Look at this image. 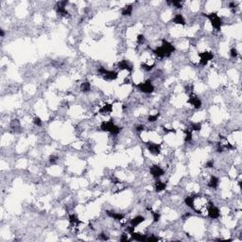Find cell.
Instances as JSON below:
<instances>
[{
  "label": "cell",
  "instance_id": "cell-15",
  "mask_svg": "<svg viewBox=\"0 0 242 242\" xmlns=\"http://www.w3.org/2000/svg\"><path fill=\"white\" fill-rule=\"evenodd\" d=\"M219 180L218 177L211 176L210 181L208 183V187L210 188H217V187H219Z\"/></svg>",
  "mask_w": 242,
  "mask_h": 242
},
{
  "label": "cell",
  "instance_id": "cell-17",
  "mask_svg": "<svg viewBox=\"0 0 242 242\" xmlns=\"http://www.w3.org/2000/svg\"><path fill=\"white\" fill-rule=\"evenodd\" d=\"M185 203L189 207V208L195 210V198L194 197H191V196L187 197L185 200Z\"/></svg>",
  "mask_w": 242,
  "mask_h": 242
},
{
  "label": "cell",
  "instance_id": "cell-8",
  "mask_svg": "<svg viewBox=\"0 0 242 242\" xmlns=\"http://www.w3.org/2000/svg\"><path fill=\"white\" fill-rule=\"evenodd\" d=\"M118 68L120 70H127L129 72H132L133 66L128 60H122L118 63Z\"/></svg>",
  "mask_w": 242,
  "mask_h": 242
},
{
  "label": "cell",
  "instance_id": "cell-2",
  "mask_svg": "<svg viewBox=\"0 0 242 242\" xmlns=\"http://www.w3.org/2000/svg\"><path fill=\"white\" fill-rule=\"evenodd\" d=\"M206 16L210 20L211 25H212V27L214 29L216 30H220L221 26H222V20L218 15V13H217V12H211V13L207 14Z\"/></svg>",
  "mask_w": 242,
  "mask_h": 242
},
{
  "label": "cell",
  "instance_id": "cell-3",
  "mask_svg": "<svg viewBox=\"0 0 242 242\" xmlns=\"http://www.w3.org/2000/svg\"><path fill=\"white\" fill-rule=\"evenodd\" d=\"M136 87L139 89V91L145 93V94H150L154 91V86L150 80H145L144 82H141L136 85Z\"/></svg>",
  "mask_w": 242,
  "mask_h": 242
},
{
  "label": "cell",
  "instance_id": "cell-26",
  "mask_svg": "<svg viewBox=\"0 0 242 242\" xmlns=\"http://www.w3.org/2000/svg\"><path fill=\"white\" fill-rule=\"evenodd\" d=\"M171 4L174 6L176 9H182L183 8V2L178 1V0H173L171 1Z\"/></svg>",
  "mask_w": 242,
  "mask_h": 242
},
{
  "label": "cell",
  "instance_id": "cell-21",
  "mask_svg": "<svg viewBox=\"0 0 242 242\" xmlns=\"http://www.w3.org/2000/svg\"><path fill=\"white\" fill-rule=\"evenodd\" d=\"M132 4L127 5L122 9V15L123 16H129V15L132 14Z\"/></svg>",
  "mask_w": 242,
  "mask_h": 242
},
{
  "label": "cell",
  "instance_id": "cell-18",
  "mask_svg": "<svg viewBox=\"0 0 242 242\" xmlns=\"http://www.w3.org/2000/svg\"><path fill=\"white\" fill-rule=\"evenodd\" d=\"M166 183H164L162 181H157L155 184V191L156 192H162L166 189Z\"/></svg>",
  "mask_w": 242,
  "mask_h": 242
},
{
  "label": "cell",
  "instance_id": "cell-28",
  "mask_svg": "<svg viewBox=\"0 0 242 242\" xmlns=\"http://www.w3.org/2000/svg\"><path fill=\"white\" fill-rule=\"evenodd\" d=\"M151 214H152V217H153V221H154V222H158V221H159V219H160V218H161L159 212H152V211H151Z\"/></svg>",
  "mask_w": 242,
  "mask_h": 242
},
{
  "label": "cell",
  "instance_id": "cell-11",
  "mask_svg": "<svg viewBox=\"0 0 242 242\" xmlns=\"http://www.w3.org/2000/svg\"><path fill=\"white\" fill-rule=\"evenodd\" d=\"M118 77V73L113 70H107V72L103 75V79L106 80H114Z\"/></svg>",
  "mask_w": 242,
  "mask_h": 242
},
{
  "label": "cell",
  "instance_id": "cell-31",
  "mask_svg": "<svg viewBox=\"0 0 242 242\" xmlns=\"http://www.w3.org/2000/svg\"><path fill=\"white\" fill-rule=\"evenodd\" d=\"M230 55H231V57H233V58H237V55H238L237 50L235 48H232L231 50H230Z\"/></svg>",
  "mask_w": 242,
  "mask_h": 242
},
{
  "label": "cell",
  "instance_id": "cell-1",
  "mask_svg": "<svg viewBox=\"0 0 242 242\" xmlns=\"http://www.w3.org/2000/svg\"><path fill=\"white\" fill-rule=\"evenodd\" d=\"M100 129L103 132H110L111 134H114V135L118 134L119 132H120V128L114 123L113 120L103 121V122L101 123V125H100Z\"/></svg>",
  "mask_w": 242,
  "mask_h": 242
},
{
  "label": "cell",
  "instance_id": "cell-13",
  "mask_svg": "<svg viewBox=\"0 0 242 242\" xmlns=\"http://www.w3.org/2000/svg\"><path fill=\"white\" fill-rule=\"evenodd\" d=\"M108 216L111 217L112 219H114V220H118V221H121V220L124 219V215L120 213H116L114 211H107Z\"/></svg>",
  "mask_w": 242,
  "mask_h": 242
},
{
  "label": "cell",
  "instance_id": "cell-10",
  "mask_svg": "<svg viewBox=\"0 0 242 242\" xmlns=\"http://www.w3.org/2000/svg\"><path fill=\"white\" fill-rule=\"evenodd\" d=\"M162 46L165 48V50L168 53L169 55H171L172 52L175 51V46L173 45L171 43H169L166 40H162Z\"/></svg>",
  "mask_w": 242,
  "mask_h": 242
},
{
  "label": "cell",
  "instance_id": "cell-7",
  "mask_svg": "<svg viewBox=\"0 0 242 242\" xmlns=\"http://www.w3.org/2000/svg\"><path fill=\"white\" fill-rule=\"evenodd\" d=\"M147 147H148V151L152 154V155H159L160 151H161V146L159 144H156V143H148L147 144Z\"/></svg>",
  "mask_w": 242,
  "mask_h": 242
},
{
  "label": "cell",
  "instance_id": "cell-27",
  "mask_svg": "<svg viewBox=\"0 0 242 242\" xmlns=\"http://www.w3.org/2000/svg\"><path fill=\"white\" fill-rule=\"evenodd\" d=\"M158 117H159V114H150V116H148V122H155V121H157Z\"/></svg>",
  "mask_w": 242,
  "mask_h": 242
},
{
  "label": "cell",
  "instance_id": "cell-29",
  "mask_svg": "<svg viewBox=\"0 0 242 242\" xmlns=\"http://www.w3.org/2000/svg\"><path fill=\"white\" fill-rule=\"evenodd\" d=\"M136 41H137V43H138L139 45L144 44V42H145V36L143 35V34H139V35L137 36V38H136Z\"/></svg>",
  "mask_w": 242,
  "mask_h": 242
},
{
  "label": "cell",
  "instance_id": "cell-36",
  "mask_svg": "<svg viewBox=\"0 0 242 242\" xmlns=\"http://www.w3.org/2000/svg\"><path fill=\"white\" fill-rule=\"evenodd\" d=\"M120 240H121V241H128L129 238H128V237H127L126 234H123L122 237H120Z\"/></svg>",
  "mask_w": 242,
  "mask_h": 242
},
{
  "label": "cell",
  "instance_id": "cell-20",
  "mask_svg": "<svg viewBox=\"0 0 242 242\" xmlns=\"http://www.w3.org/2000/svg\"><path fill=\"white\" fill-rule=\"evenodd\" d=\"M69 222H70L72 225L76 226V227H77V226L79 225V224H80V223H82V221H80V220L79 219V218H78V217L75 215V214H73V215H70V216H69Z\"/></svg>",
  "mask_w": 242,
  "mask_h": 242
},
{
  "label": "cell",
  "instance_id": "cell-23",
  "mask_svg": "<svg viewBox=\"0 0 242 242\" xmlns=\"http://www.w3.org/2000/svg\"><path fill=\"white\" fill-rule=\"evenodd\" d=\"M201 129V125L200 123H193L190 127V131H195V132H200Z\"/></svg>",
  "mask_w": 242,
  "mask_h": 242
},
{
  "label": "cell",
  "instance_id": "cell-5",
  "mask_svg": "<svg viewBox=\"0 0 242 242\" xmlns=\"http://www.w3.org/2000/svg\"><path fill=\"white\" fill-rule=\"evenodd\" d=\"M150 172L151 176H152L153 178H155V179L160 178V177H162L164 174H165V171H164V169L160 166H157V165L150 166Z\"/></svg>",
  "mask_w": 242,
  "mask_h": 242
},
{
  "label": "cell",
  "instance_id": "cell-25",
  "mask_svg": "<svg viewBox=\"0 0 242 242\" xmlns=\"http://www.w3.org/2000/svg\"><path fill=\"white\" fill-rule=\"evenodd\" d=\"M141 67H142V69H143L144 71H147V72H150V71H151V69L153 68V64L151 66V64H141Z\"/></svg>",
  "mask_w": 242,
  "mask_h": 242
},
{
  "label": "cell",
  "instance_id": "cell-33",
  "mask_svg": "<svg viewBox=\"0 0 242 242\" xmlns=\"http://www.w3.org/2000/svg\"><path fill=\"white\" fill-rule=\"evenodd\" d=\"M213 166H214V161H213V160L207 161L206 164H205V167H206V168H212Z\"/></svg>",
  "mask_w": 242,
  "mask_h": 242
},
{
  "label": "cell",
  "instance_id": "cell-6",
  "mask_svg": "<svg viewBox=\"0 0 242 242\" xmlns=\"http://www.w3.org/2000/svg\"><path fill=\"white\" fill-rule=\"evenodd\" d=\"M220 216V212L219 209L218 207H216L214 204H210L209 208H208V217L212 219H219Z\"/></svg>",
  "mask_w": 242,
  "mask_h": 242
},
{
  "label": "cell",
  "instance_id": "cell-9",
  "mask_svg": "<svg viewBox=\"0 0 242 242\" xmlns=\"http://www.w3.org/2000/svg\"><path fill=\"white\" fill-rule=\"evenodd\" d=\"M188 102L194 108H196V109H200L201 106V100L197 97L196 95H190V97H189V99H188Z\"/></svg>",
  "mask_w": 242,
  "mask_h": 242
},
{
  "label": "cell",
  "instance_id": "cell-22",
  "mask_svg": "<svg viewBox=\"0 0 242 242\" xmlns=\"http://www.w3.org/2000/svg\"><path fill=\"white\" fill-rule=\"evenodd\" d=\"M91 90V84L89 82H82L80 84V91L83 93H88Z\"/></svg>",
  "mask_w": 242,
  "mask_h": 242
},
{
  "label": "cell",
  "instance_id": "cell-12",
  "mask_svg": "<svg viewBox=\"0 0 242 242\" xmlns=\"http://www.w3.org/2000/svg\"><path fill=\"white\" fill-rule=\"evenodd\" d=\"M145 217L143 216H136L134 217L133 219H131V225L132 226V227H137L138 225H140L142 222H144L145 221Z\"/></svg>",
  "mask_w": 242,
  "mask_h": 242
},
{
  "label": "cell",
  "instance_id": "cell-30",
  "mask_svg": "<svg viewBox=\"0 0 242 242\" xmlns=\"http://www.w3.org/2000/svg\"><path fill=\"white\" fill-rule=\"evenodd\" d=\"M33 123L35 124L36 126H42V119L40 118V117L38 116H36V117H34V119H33Z\"/></svg>",
  "mask_w": 242,
  "mask_h": 242
},
{
  "label": "cell",
  "instance_id": "cell-37",
  "mask_svg": "<svg viewBox=\"0 0 242 242\" xmlns=\"http://www.w3.org/2000/svg\"><path fill=\"white\" fill-rule=\"evenodd\" d=\"M0 35H1V37H4L5 33H4V30H3V29L0 30Z\"/></svg>",
  "mask_w": 242,
  "mask_h": 242
},
{
  "label": "cell",
  "instance_id": "cell-14",
  "mask_svg": "<svg viewBox=\"0 0 242 242\" xmlns=\"http://www.w3.org/2000/svg\"><path fill=\"white\" fill-rule=\"evenodd\" d=\"M112 112H113V105L112 104H105L99 109V113L102 114H109Z\"/></svg>",
  "mask_w": 242,
  "mask_h": 242
},
{
  "label": "cell",
  "instance_id": "cell-4",
  "mask_svg": "<svg viewBox=\"0 0 242 242\" xmlns=\"http://www.w3.org/2000/svg\"><path fill=\"white\" fill-rule=\"evenodd\" d=\"M200 64L201 66H205L207 64H208V62L212 61L213 58H214V55L211 51H204V52H201L200 54Z\"/></svg>",
  "mask_w": 242,
  "mask_h": 242
},
{
  "label": "cell",
  "instance_id": "cell-16",
  "mask_svg": "<svg viewBox=\"0 0 242 242\" xmlns=\"http://www.w3.org/2000/svg\"><path fill=\"white\" fill-rule=\"evenodd\" d=\"M173 23H175L177 25H182V26H185V17L183 16L182 14H176L174 18H173Z\"/></svg>",
  "mask_w": 242,
  "mask_h": 242
},
{
  "label": "cell",
  "instance_id": "cell-34",
  "mask_svg": "<svg viewBox=\"0 0 242 242\" xmlns=\"http://www.w3.org/2000/svg\"><path fill=\"white\" fill-rule=\"evenodd\" d=\"M135 130H136V132H142L145 130V126L144 125H137L135 127Z\"/></svg>",
  "mask_w": 242,
  "mask_h": 242
},
{
  "label": "cell",
  "instance_id": "cell-32",
  "mask_svg": "<svg viewBox=\"0 0 242 242\" xmlns=\"http://www.w3.org/2000/svg\"><path fill=\"white\" fill-rule=\"evenodd\" d=\"M58 161V157L57 156H55V155H51L50 157H49V162H50L51 164H56V162Z\"/></svg>",
  "mask_w": 242,
  "mask_h": 242
},
{
  "label": "cell",
  "instance_id": "cell-19",
  "mask_svg": "<svg viewBox=\"0 0 242 242\" xmlns=\"http://www.w3.org/2000/svg\"><path fill=\"white\" fill-rule=\"evenodd\" d=\"M131 235H132V239L137 240V241H144V240H146V238H147L146 235H142V234H139V233H135V232L132 233Z\"/></svg>",
  "mask_w": 242,
  "mask_h": 242
},
{
  "label": "cell",
  "instance_id": "cell-24",
  "mask_svg": "<svg viewBox=\"0 0 242 242\" xmlns=\"http://www.w3.org/2000/svg\"><path fill=\"white\" fill-rule=\"evenodd\" d=\"M192 140V132L190 130H187L185 131V142H190Z\"/></svg>",
  "mask_w": 242,
  "mask_h": 242
},
{
  "label": "cell",
  "instance_id": "cell-35",
  "mask_svg": "<svg viewBox=\"0 0 242 242\" xmlns=\"http://www.w3.org/2000/svg\"><path fill=\"white\" fill-rule=\"evenodd\" d=\"M99 238L102 239V240H108V239H109V237H108L105 234H100V235H99Z\"/></svg>",
  "mask_w": 242,
  "mask_h": 242
}]
</instances>
